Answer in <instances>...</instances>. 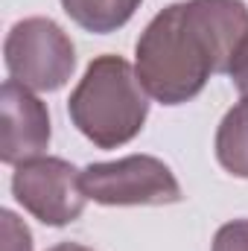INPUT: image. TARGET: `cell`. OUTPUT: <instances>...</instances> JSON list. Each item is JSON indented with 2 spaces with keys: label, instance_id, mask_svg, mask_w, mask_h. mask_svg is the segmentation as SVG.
Returning <instances> with one entry per match:
<instances>
[{
  "label": "cell",
  "instance_id": "obj_2",
  "mask_svg": "<svg viewBox=\"0 0 248 251\" xmlns=\"http://www.w3.org/2000/svg\"><path fill=\"white\" fill-rule=\"evenodd\" d=\"M67 111L94 146L117 149L140 134L149 114V94L125 59L99 56L73 88Z\"/></svg>",
  "mask_w": 248,
  "mask_h": 251
},
{
  "label": "cell",
  "instance_id": "obj_6",
  "mask_svg": "<svg viewBox=\"0 0 248 251\" xmlns=\"http://www.w3.org/2000/svg\"><path fill=\"white\" fill-rule=\"evenodd\" d=\"M50 143L47 105L21 82L9 79L0 91V161L18 167L38 158Z\"/></svg>",
  "mask_w": 248,
  "mask_h": 251
},
{
  "label": "cell",
  "instance_id": "obj_3",
  "mask_svg": "<svg viewBox=\"0 0 248 251\" xmlns=\"http://www.w3.org/2000/svg\"><path fill=\"white\" fill-rule=\"evenodd\" d=\"M3 62L9 76L29 91H59L76 70V47L56 21L24 18L3 41Z\"/></svg>",
  "mask_w": 248,
  "mask_h": 251
},
{
  "label": "cell",
  "instance_id": "obj_4",
  "mask_svg": "<svg viewBox=\"0 0 248 251\" xmlns=\"http://www.w3.org/2000/svg\"><path fill=\"white\" fill-rule=\"evenodd\" d=\"M82 190L97 204H175L184 199L173 170L152 155H128L120 161L91 164L82 170Z\"/></svg>",
  "mask_w": 248,
  "mask_h": 251
},
{
  "label": "cell",
  "instance_id": "obj_8",
  "mask_svg": "<svg viewBox=\"0 0 248 251\" xmlns=\"http://www.w3.org/2000/svg\"><path fill=\"white\" fill-rule=\"evenodd\" d=\"M216 158L219 164L237 176L248 178V100L243 97L216 128Z\"/></svg>",
  "mask_w": 248,
  "mask_h": 251
},
{
  "label": "cell",
  "instance_id": "obj_5",
  "mask_svg": "<svg viewBox=\"0 0 248 251\" xmlns=\"http://www.w3.org/2000/svg\"><path fill=\"white\" fill-rule=\"evenodd\" d=\"M12 193L24 210H29L38 222L62 228L82 216L85 210V190L82 173L62 158H32L15 167Z\"/></svg>",
  "mask_w": 248,
  "mask_h": 251
},
{
  "label": "cell",
  "instance_id": "obj_12",
  "mask_svg": "<svg viewBox=\"0 0 248 251\" xmlns=\"http://www.w3.org/2000/svg\"><path fill=\"white\" fill-rule=\"evenodd\" d=\"M50 251H91V249H85L79 243H59V246H53Z\"/></svg>",
  "mask_w": 248,
  "mask_h": 251
},
{
  "label": "cell",
  "instance_id": "obj_1",
  "mask_svg": "<svg viewBox=\"0 0 248 251\" xmlns=\"http://www.w3.org/2000/svg\"><path fill=\"white\" fill-rule=\"evenodd\" d=\"M248 35L243 0H184L158 12L140 32L134 56L146 94L164 105L198 97L213 73H228Z\"/></svg>",
  "mask_w": 248,
  "mask_h": 251
},
{
  "label": "cell",
  "instance_id": "obj_10",
  "mask_svg": "<svg viewBox=\"0 0 248 251\" xmlns=\"http://www.w3.org/2000/svg\"><path fill=\"white\" fill-rule=\"evenodd\" d=\"M213 251H248V219L225 222L213 237Z\"/></svg>",
  "mask_w": 248,
  "mask_h": 251
},
{
  "label": "cell",
  "instance_id": "obj_9",
  "mask_svg": "<svg viewBox=\"0 0 248 251\" xmlns=\"http://www.w3.org/2000/svg\"><path fill=\"white\" fill-rule=\"evenodd\" d=\"M3 219V251H32V234L29 228L12 213V210H3L0 213Z\"/></svg>",
  "mask_w": 248,
  "mask_h": 251
},
{
  "label": "cell",
  "instance_id": "obj_11",
  "mask_svg": "<svg viewBox=\"0 0 248 251\" xmlns=\"http://www.w3.org/2000/svg\"><path fill=\"white\" fill-rule=\"evenodd\" d=\"M228 76H231V82L237 85V91H240V94L248 100V35H246V41L237 47L234 59H231Z\"/></svg>",
  "mask_w": 248,
  "mask_h": 251
},
{
  "label": "cell",
  "instance_id": "obj_7",
  "mask_svg": "<svg viewBox=\"0 0 248 251\" xmlns=\"http://www.w3.org/2000/svg\"><path fill=\"white\" fill-rule=\"evenodd\" d=\"M143 0H62L64 12L73 24H79L85 32H114L131 21V15L140 9Z\"/></svg>",
  "mask_w": 248,
  "mask_h": 251
}]
</instances>
